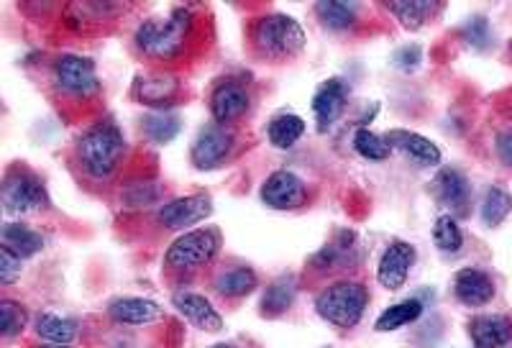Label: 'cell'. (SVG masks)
I'll list each match as a JSON object with an SVG mask.
<instances>
[{"instance_id": "5", "label": "cell", "mask_w": 512, "mask_h": 348, "mask_svg": "<svg viewBox=\"0 0 512 348\" xmlns=\"http://www.w3.org/2000/svg\"><path fill=\"white\" fill-rule=\"evenodd\" d=\"M218 251H221V231L218 228H198V231L180 236L175 244L169 246L164 264L169 269L192 272V269L208 267L210 261L218 256Z\"/></svg>"}, {"instance_id": "33", "label": "cell", "mask_w": 512, "mask_h": 348, "mask_svg": "<svg viewBox=\"0 0 512 348\" xmlns=\"http://www.w3.org/2000/svg\"><path fill=\"white\" fill-rule=\"evenodd\" d=\"M144 128L146 134L152 136L157 144H167V141L175 139L177 131H180V121H177L175 116H167V113H157V116L146 118Z\"/></svg>"}, {"instance_id": "16", "label": "cell", "mask_w": 512, "mask_h": 348, "mask_svg": "<svg viewBox=\"0 0 512 348\" xmlns=\"http://www.w3.org/2000/svg\"><path fill=\"white\" fill-rule=\"evenodd\" d=\"M474 348H505L512 341V320L505 315H477L469 320Z\"/></svg>"}, {"instance_id": "9", "label": "cell", "mask_w": 512, "mask_h": 348, "mask_svg": "<svg viewBox=\"0 0 512 348\" xmlns=\"http://www.w3.org/2000/svg\"><path fill=\"white\" fill-rule=\"evenodd\" d=\"M213 213V203L208 195H187V198H177L172 203L162 205L159 210V223L169 231H185V228L198 226Z\"/></svg>"}, {"instance_id": "29", "label": "cell", "mask_w": 512, "mask_h": 348, "mask_svg": "<svg viewBox=\"0 0 512 348\" xmlns=\"http://www.w3.org/2000/svg\"><path fill=\"white\" fill-rule=\"evenodd\" d=\"M433 244L443 254H456V251H461V246H464V233H461L454 215H438L436 226H433Z\"/></svg>"}, {"instance_id": "19", "label": "cell", "mask_w": 512, "mask_h": 348, "mask_svg": "<svg viewBox=\"0 0 512 348\" xmlns=\"http://www.w3.org/2000/svg\"><path fill=\"white\" fill-rule=\"evenodd\" d=\"M108 315L121 325H149L162 320L164 310L157 302L144 300V297H118L111 302Z\"/></svg>"}, {"instance_id": "36", "label": "cell", "mask_w": 512, "mask_h": 348, "mask_svg": "<svg viewBox=\"0 0 512 348\" xmlns=\"http://www.w3.org/2000/svg\"><path fill=\"white\" fill-rule=\"evenodd\" d=\"M395 62H397V67H400V70H405V72L415 70V67L420 64V49L418 47L400 49V52L395 54Z\"/></svg>"}, {"instance_id": "7", "label": "cell", "mask_w": 512, "mask_h": 348, "mask_svg": "<svg viewBox=\"0 0 512 348\" xmlns=\"http://www.w3.org/2000/svg\"><path fill=\"white\" fill-rule=\"evenodd\" d=\"M54 82H57L62 93L72 95V98H90L100 90L95 64L88 57H80V54H64V57L57 59Z\"/></svg>"}, {"instance_id": "10", "label": "cell", "mask_w": 512, "mask_h": 348, "mask_svg": "<svg viewBox=\"0 0 512 348\" xmlns=\"http://www.w3.org/2000/svg\"><path fill=\"white\" fill-rule=\"evenodd\" d=\"M249 103L251 98L244 82L223 80L218 82L213 95H210V113H213V121L228 126V123L239 121L249 111Z\"/></svg>"}, {"instance_id": "40", "label": "cell", "mask_w": 512, "mask_h": 348, "mask_svg": "<svg viewBox=\"0 0 512 348\" xmlns=\"http://www.w3.org/2000/svg\"><path fill=\"white\" fill-rule=\"evenodd\" d=\"M510 54H512V49H510Z\"/></svg>"}, {"instance_id": "11", "label": "cell", "mask_w": 512, "mask_h": 348, "mask_svg": "<svg viewBox=\"0 0 512 348\" xmlns=\"http://www.w3.org/2000/svg\"><path fill=\"white\" fill-rule=\"evenodd\" d=\"M262 200L274 210H295L305 205L308 190L305 182L292 172H274L262 187Z\"/></svg>"}, {"instance_id": "2", "label": "cell", "mask_w": 512, "mask_h": 348, "mask_svg": "<svg viewBox=\"0 0 512 348\" xmlns=\"http://www.w3.org/2000/svg\"><path fill=\"white\" fill-rule=\"evenodd\" d=\"M251 47L259 57L272 59V62L292 59L305 47L303 26L285 13H269L259 18L251 29Z\"/></svg>"}, {"instance_id": "20", "label": "cell", "mask_w": 512, "mask_h": 348, "mask_svg": "<svg viewBox=\"0 0 512 348\" xmlns=\"http://www.w3.org/2000/svg\"><path fill=\"white\" fill-rule=\"evenodd\" d=\"M134 95L139 103L149 105V108H169V103L177 95V80L164 72H154V75H144L136 80Z\"/></svg>"}, {"instance_id": "18", "label": "cell", "mask_w": 512, "mask_h": 348, "mask_svg": "<svg viewBox=\"0 0 512 348\" xmlns=\"http://www.w3.org/2000/svg\"><path fill=\"white\" fill-rule=\"evenodd\" d=\"M175 308L190 320L195 328L205 333H218L223 331V318L218 315V310L210 305V300H205L203 295H192V292H177L172 297Z\"/></svg>"}, {"instance_id": "35", "label": "cell", "mask_w": 512, "mask_h": 348, "mask_svg": "<svg viewBox=\"0 0 512 348\" xmlns=\"http://www.w3.org/2000/svg\"><path fill=\"white\" fill-rule=\"evenodd\" d=\"M466 39L472 41L474 47H484L487 44V21L484 18H474L466 26Z\"/></svg>"}, {"instance_id": "37", "label": "cell", "mask_w": 512, "mask_h": 348, "mask_svg": "<svg viewBox=\"0 0 512 348\" xmlns=\"http://www.w3.org/2000/svg\"><path fill=\"white\" fill-rule=\"evenodd\" d=\"M497 157L502 164L512 167V128H505L500 136H497Z\"/></svg>"}, {"instance_id": "21", "label": "cell", "mask_w": 512, "mask_h": 348, "mask_svg": "<svg viewBox=\"0 0 512 348\" xmlns=\"http://www.w3.org/2000/svg\"><path fill=\"white\" fill-rule=\"evenodd\" d=\"M387 11H390L405 29L418 31L428 18H433L441 11V3H431V0H395V3H387Z\"/></svg>"}, {"instance_id": "30", "label": "cell", "mask_w": 512, "mask_h": 348, "mask_svg": "<svg viewBox=\"0 0 512 348\" xmlns=\"http://www.w3.org/2000/svg\"><path fill=\"white\" fill-rule=\"evenodd\" d=\"M315 13L323 21V26L333 31H344L356 24V8L349 3H318Z\"/></svg>"}, {"instance_id": "22", "label": "cell", "mask_w": 512, "mask_h": 348, "mask_svg": "<svg viewBox=\"0 0 512 348\" xmlns=\"http://www.w3.org/2000/svg\"><path fill=\"white\" fill-rule=\"evenodd\" d=\"M41 246H44V238L31 231L29 226H24V223H6L3 226V249L13 251L21 259L39 254Z\"/></svg>"}, {"instance_id": "25", "label": "cell", "mask_w": 512, "mask_h": 348, "mask_svg": "<svg viewBox=\"0 0 512 348\" xmlns=\"http://www.w3.org/2000/svg\"><path fill=\"white\" fill-rule=\"evenodd\" d=\"M420 315H423V305H420V300H415L413 297V300L397 302V305L384 310V313L377 318V323H374V328H377L379 333H390V331H397V328H402V325L415 323Z\"/></svg>"}, {"instance_id": "8", "label": "cell", "mask_w": 512, "mask_h": 348, "mask_svg": "<svg viewBox=\"0 0 512 348\" xmlns=\"http://www.w3.org/2000/svg\"><path fill=\"white\" fill-rule=\"evenodd\" d=\"M233 134L221 123H208L192 144V164L198 169H216L231 157Z\"/></svg>"}, {"instance_id": "31", "label": "cell", "mask_w": 512, "mask_h": 348, "mask_svg": "<svg viewBox=\"0 0 512 348\" xmlns=\"http://www.w3.org/2000/svg\"><path fill=\"white\" fill-rule=\"evenodd\" d=\"M354 149L359 151L361 157L369 159V162H384V159L392 154V146L387 144V139L377 136L369 128H359L354 134Z\"/></svg>"}, {"instance_id": "23", "label": "cell", "mask_w": 512, "mask_h": 348, "mask_svg": "<svg viewBox=\"0 0 512 348\" xmlns=\"http://www.w3.org/2000/svg\"><path fill=\"white\" fill-rule=\"evenodd\" d=\"M259 279H256V272L249 267H233L226 269L216 277V290L218 295L228 297V300H236V297H244L249 292L256 290Z\"/></svg>"}, {"instance_id": "3", "label": "cell", "mask_w": 512, "mask_h": 348, "mask_svg": "<svg viewBox=\"0 0 512 348\" xmlns=\"http://www.w3.org/2000/svg\"><path fill=\"white\" fill-rule=\"evenodd\" d=\"M123 151H126V141H123L121 131L108 121L88 128L77 141V159H80L82 169L95 180H105L116 172Z\"/></svg>"}, {"instance_id": "39", "label": "cell", "mask_w": 512, "mask_h": 348, "mask_svg": "<svg viewBox=\"0 0 512 348\" xmlns=\"http://www.w3.org/2000/svg\"><path fill=\"white\" fill-rule=\"evenodd\" d=\"M213 348H233V346H226V343H218V346H213Z\"/></svg>"}, {"instance_id": "14", "label": "cell", "mask_w": 512, "mask_h": 348, "mask_svg": "<svg viewBox=\"0 0 512 348\" xmlns=\"http://www.w3.org/2000/svg\"><path fill=\"white\" fill-rule=\"evenodd\" d=\"M495 279L484 269H461L454 279V295L466 308H484L495 300Z\"/></svg>"}, {"instance_id": "15", "label": "cell", "mask_w": 512, "mask_h": 348, "mask_svg": "<svg viewBox=\"0 0 512 348\" xmlns=\"http://www.w3.org/2000/svg\"><path fill=\"white\" fill-rule=\"evenodd\" d=\"M384 139L392 146V151H402L418 167H438L441 164V149L431 139H425V136L397 128V131H390Z\"/></svg>"}, {"instance_id": "1", "label": "cell", "mask_w": 512, "mask_h": 348, "mask_svg": "<svg viewBox=\"0 0 512 348\" xmlns=\"http://www.w3.org/2000/svg\"><path fill=\"white\" fill-rule=\"evenodd\" d=\"M192 29V13L187 8H175L167 18H152L136 31V47L146 57L169 62L177 59L187 47V34Z\"/></svg>"}, {"instance_id": "32", "label": "cell", "mask_w": 512, "mask_h": 348, "mask_svg": "<svg viewBox=\"0 0 512 348\" xmlns=\"http://www.w3.org/2000/svg\"><path fill=\"white\" fill-rule=\"evenodd\" d=\"M26 328V310L24 305H18L13 300L0 302V331L3 336L13 338Z\"/></svg>"}, {"instance_id": "4", "label": "cell", "mask_w": 512, "mask_h": 348, "mask_svg": "<svg viewBox=\"0 0 512 348\" xmlns=\"http://www.w3.org/2000/svg\"><path fill=\"white\" fill-rule=\"evenodd\" d=\"M369 292L359 282H338L315 297V310L336 328H354L367 310Z\"/></svg>"}, {"instance_id": "26", "label": "cell", "mask_w": 512, "mask_h": 348, "mask_svg": "<svg viewBox=\"0 0 512 348\" xmlns=\"http://www.w3.org/2000/svg\"><path fill=\"white\" fill-rule=\"evenodd\" d=\"M36 333L39 338H44L47 343H59V346H70L77 338V323L67 318H59V315L44 313L36 320Z\"/></svg>"}, {"instance_id": "6", "label": "cell", "mask_w": 512, "mask_h": 348, "mask_svg": "<svg viewBox=\"0 0 512 348\" xmlns=\"http://www.w3.org/2000/svg\"><path fill=\"white\" fill-rule=\"evenodd\" d=\"M0 200H3V208L11 215H26L36 213L47 205V190L41 185V180L36 174L24 172V169H16L6 177L3 182V192H0Z\"/></svg>"}, {"instance_id": "38", "label": "cell", "mask_w": 512, "mask_h": 348, "mask_svg": "<svg viewBox=\"0 0 512 348\" xmlns=\"http://www.w3.org/2000/svg\"><path fill=\"white\" fill-rule=\"evenodd\" d=\"M36 348H70V346H59V343H44V346H36Z\"/></svg>"}, {"instance_id": "17", "label": "cell", "mask_w": 512, "mask_h": 348, "mask_svg": "<svg viewBox=\"0 0 512 348\" xmlns=\"http://www.w3.org/2000/svg\"><path fill=\"white\" fill-rule=\"evenodd\" d=\"M346 95H349V87L338 80V77H333V80L320 85V90L313 98V113L320 131H326L328 126H333V123L338 121V116L344 113Z\"/></svg>"}, {"instance_id": "24", "label": "cell", "mask_w": 512, "mask_h": 348, "mask_svg": "<svg viewBox=\"0 0 512 348\" xmlns=\"http://www.w3.org/2000/svg\"><path fill=\"white\" fill-rule=\"evenodd\" d=\"M305 134V121L295 113H282V116L274 118L267 128V136L272 141V146L277 149H290L297 141L303 139Z\"/></svg>"}, {"instance_id": "28", "label": "cell", "mask_w": 512, "mask_h": 348, "mask_svg": "<svg viewBox=\"0 0 512 348\" xmlns=\"http://www.w3.org/2000/svg\"><path fill=\"white\" fill-rule=\"evenodd\" d=\"M292 300H295V277L274 279L272 285H269V290L264 292V300H262L264 315L285 313V310L292 305Z\"/></svg>"}, {"instance_id": "27", "label": "cell", "mask_w": 512, "mask_h": 348, "mask_svg": "<svg viewBox=\"0 0 512 348\" xmlns=\"http://www.w3.org/2000/svg\"><path fill=\"white\" fill-rule=\"evenodd\" d=\"M512 213V195L505 187L495 185L489 187L487 195H484L482 203V223L487 228H497L500 223H505L507 215Z\"/></svg>"}, {"instance_id": "13", "label": "cell", "mask_w": 512, "mask_h": 348, "mask_svg": "<svg viewBox=\"0 0 512 348\" xmlns=\"http://www.w3.org/2000/svg\"><path fill=\"white\" fill-rule=\"evenodd\" d=\"M415 264V246L405 244V241H395V244L387 246V251L382 254V261H379L377 279L384 290L397 292L405 279H408L410 269Z\"/></svg>"}, {"instance_id": "12", "label": "cell", "mask_w": 512, "mask_h": 348, "mask_svg": "<svg viewBox=\"0 0 512 348\" xmlns=\"http://www.w3.org/2000/svg\"><path fill=\"white\" fill-rule=\"evenodd\" d=\"M431 192H433V198H436L443 208L451 210L448 215H454V218L456 215L466 213V208H469V198H472V187H469L464 174H461L459 169H451V167L441 169V172L433 177Z\"/></svg>"}, {"instance_id": "34", "label": "cell", "mask_w": 512, "mask_h": 348, "mask_svg": "<svg viewBox=\"0 0 512 348\" xmlns=\"http://www.w3.org/2000/svg\"><path fill=\"white\" fill-rule=\"evenodd\" d=\"M21 261L24 259L13 254V251L0 249V282H3V285H13V282L21 277V272H24V269H21Z\"/></svg>"}]
</instances>
